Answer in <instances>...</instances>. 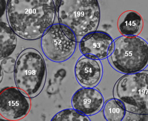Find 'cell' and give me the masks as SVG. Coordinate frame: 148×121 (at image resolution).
Here are the masks:
<instances>
[{
  "instance_id": "obj_1",
  "label": "cell",
  "mask_w": 148,
  "mask_h": 121,
  "mask_svg": "<svg viewBox=\"0 0 148 121\" xmlns=\"http://www.w3.org/2000/svg\"><path fill=\"white\" fill-rule=\"evenodd\" d=\"M8 23L17 36L24 40L41 38L53 25L54 0H8Z\"/></svg>"
},
{
  "instance_id": "obj_2",
  "label": "cell",
  "mask_w": 148,
  "mask_h": 121,
  "mask_svg": "<svg viewBox=\"0 0 148 121\" xmlns=\"http://www.w3.org/2000/svg\"><path fill=\"white\" fill-rule=\"evenodd\" d=\"M57 12L59 23L76 36L96 31L100 20L98 0H59Z\"/></svg>"
},
{
  "instance_id": "obj_3",
  "label": "cell",
  "mask_w": 148,
  "mask_h": 121,
  "mask_svg": "<svg viewBox=\"0 0 148 121\" xmlns=\"http://www.w3.org/2000/svg\"><path fill=\"white\" fill-rule=\"evenodd\" d=\"M14 73L16 87L27 97L34 98L42 90L47 68L43 56L37 50H23L17 58Z\"/></svg>"
},
{
  "instance_id": "obj_4",
  "label": "cell",
  "mask_w": 148,
  "mask_h": 121,
  "mask_svg": "<svg viewBox=\"0 0 148 121\" xmlns=\"http://www.w3.org/2000/svg\"><path fill=\"white\" fill-rule=\"evenodd\" d=\"M116 71L128 74L143 71L148 66V43L138 36H122L114 40L108 58Z\"/></svg>"
},
{
  "instance_id": "obj_5",
  "label": "cell",
  "mask_w": 148,
  "mask_h": 121,
  "mask_svg": "<svg viewBox=\"0 0 148 121\" xmlns=\"http://www.w3.org/2000/svg\"><path fill=\"white\" fill-rule=\"evenodd\" d=\"M113 94L123 103L127 111L148 115V71L122 76L115 84Z\"/></svg>"
},
{
  "instance_id": "obj_6",
  "label": "cell",
  "mask_w": 148,
  "mask_h": 121,
  "mask_svg": "<svg viewBox=\"0 0 148 121\" xmlns=\"http://www.w3.org/2000/svg\"><path fill=\"white\" fill-rule=\"evenodd\" d=\"M77 45L75 33L60 23L53 24L41 39V48L45 57L58 63L69 59Z\"/></svg>"
},
{
  "instance_id": "obj_7",
  "label": "cell",
  "mask_w": 148,
  "mask_h": 121,
  "mask_svg": "<svg viewBox=\"0 0 148 121\" xmlns=\"http://www.w3.org/2000/svg\"><path fill=\"white\" fill-rule=\"evenodd\" d=\"M31 107L30 98L17 87L3 88L0 93V114L10 121H19L29 114Z\"/></svg>"
},
{
  "instance_id": "obj_8",
  "label": "cell",
  "mask_w": 148,
  "mask_h": 121,
  "mask_svg": "<svg viewBox=\"0 0 148 121\" xmlns=\"http://www.w3.org/2000/svg\"><path fill=\"white\" fill-rule=\"evenodd\" d=\"M114 43V40L108 33L96 31L83 36L79 43V49L85 56L101 60L110 56Z\"/></svg>"
},
{
  "instance_id": "obj_9",
  "label": "cell",
  "mask_w": 148,
  "mask_h": 121,
  "mask_svg": "<svg viewBox=\"0 0 148 121\" xmlns=\"http://www.w3.org/2000/svg\"><path fill=\"white\" fill-rule=\"evenodd\" d=\"M73 108L87 116L98 113L103 108L104 99L97 89L83 87L74 93L71 98Z\"/></svg>"
},
{
  "instance_id": "obj_10",
  "label": "cell",
  "mask_w": 148,
  "mask_h": 121,
  "mask_svg": "<svg viewBox=\"0 0 148 121\" xmlns=\"http://www.w3.org/2000/svg\"><path fill=\"white\" fill-rule=\"evenodd\" d=\"M103 67L100 60L84 55L77 60L74 74L78 83L83 87L94 88L100 83L103 76Z\"/></svg>"
},
{
  "instance_id": "obj_11",
  "label": "cell",
  "mask_w": 148,
  "mask_h": 121,
  "mask_svg": "<svg viewBox=\"0 0 148 121\" xmlns=\"http://www.w3.org/2000/svg\"><path fill=\"white\" fill-rule=\"evenodd\" d=\"M117 27L122 36H138L143 29V17L136 11L127 10L118 18Z\"/></svg>"
},
{
  "instance_id": "obj_12",
  "label": "cell",
  "mask_w": 148,
  "mask_h": 121,
  "mask_svg": "<svg viewBox=\"0 0 148 121\" xmlns=\"http://www.w3.org/2000/svg\"><path fill=\"white\" fill-rule=\"evenodd\" d=\"M9 24L1 22V60L10 57L17 46V37Z\"/></svg>"
},
{
  "instance_id": "obj_13",
  "label": "cell",
  "mask_w": 148,
  "mask_h": 121,
  "mask_svg": "<svg viewBox=\"0 0 148 121\" xmlns=\"http://www.w3.org/2000/svg\"><path fill=\"white\" fill-rule=\"evenodd\" d=\"M126 112L123 103L115 98L108 100L103 107V116L106 121H122Z\"/></svg>"
},
{
  "instance_id": "obj_14",
  "label": "cell",
  "mask_w": 148,
  "mask_h": 121,
  "mask_svg": "<svg viewBox=\"0 0 148 121\" xmlns=\"http://www.w3.org/2000/svg\"><path fill=\"white\" fill-rule=\"evenodd\" d=\"M50 121H91L88 116L82 114L75 109L62 110L55 114Z\"/></svg>"
},
{
  "instance_id": "obj_15",
  "label": "cell",
  "mask_w": 148,
  "mask_h": 121,
  "mask_svg": "<svg viewBox=\"0 0 148 121\" xmlns=\"http://www.w3.org/2000/svg\"><path fill=\"white\" fill-rule=\"evenodd\" d=\"M16 60L12 57H7L1 61V68L6 73L14 72Z\"/></svg>"
},
{
  "instance_id": "obj_16",
  "label": "cell",
  "mask_w": 148,
  "mask_h": 121,
  "mask_svg": "<svg viewBox=\"0 0 148 121\" xmlns=\"http://www.w3.org/2000/svg\"><path fill=\"white\" fill-rule=\"evenodd\" d=\"M0 121H10V120H6V119H1V120H0Z\"/></svg>"
}]
</instances>
